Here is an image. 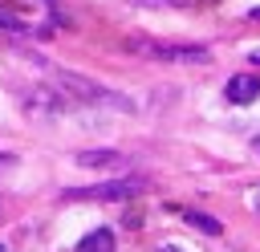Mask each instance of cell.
I'll return each instance as SVG.
<instances>
[{"label":"cell","mask_w":260,"mask_h":252,"mask_svg":"<svg viewBox=\"0 0 260 252\" xmlns=\"http://www.w3.org/2000/svg\"><path fill=\"white\" fill-rule=\"evenodd\" d=\"M138 4H187V0H138Z\"/></svg>","instance_id":"9c48e42d"},{"label":"cell","mask_w":260,"mask_h":252,"mask_svg":"<svg viewBox=\"0 0 260 252\" xmlns=\"http://www.w3.org/2000/svg\"><path fill=\"white\" fill-rule=\"evenodd\" d=\"M77 252H114V232H110V228L89 232V236L77 244Z\"/></svg>","instance_id":"8992f818"},{"label":"cell","mask_w":260,"mask_h":252,"mask_svg":"<svg viewBox=\"0 0 260 252\" xmlns=\"http://www.w3.org/2000/svg\"><path fill=\"white\" fill-rule=\"evenodd\" d=\"M228 102H236V106H248V102H256L260 98V77H252V73H236L232 81H228Z\"/></svg>","instance_id":"277c9868"},{"label":"cell","mask_w":260,"mask_h":252,"mask_svg":"<svg viewBox=\"0 0 260 252\" xmlns=\"http://www.w3.org/2000/svg\"><path fill=\"white\" fill-rule=\"evenodd\" d=\"M8 163H12V159H8V154H0V167H8Z\"/></svg>","instance_id":"8fae6325"},{"label":"cell","mask_w":260,"mask_h":252,"mask_svg":"<svg viewBox=\"0 0 260 252\" xmlns=\"http://www.w3.org/2000/svg\"><path fill=\"white\" fill-rule=\"evenodd\" d=\"M0 28H4V33H24V20H16L8 8H0Z\"/></svg>","instance_id":"ba28073f"},{"label":"cell","mask_w":260,"mask_h":252,"mask_svg":"<svg viewBox=\"0 0 260 252\" xmlns=\"http://www.w3.org/2000/svg\"><path fill=\"white\" fill-rule=\"evenodd\" d=\"M183 219H187L191 228L207 232V236H219V232H223V228H219V219H211V215H203V211H183Z\"/></svg>","instance_id":"52a82bcc"},{"label":"cell","mask_w":260,"mask_h":252,"mask_svg":"<svg viewBox=\"0 0 260 252\" xmlns=\"http://www.w3.org/2000/svg\"><path fill=\"white\" fill-rule=\"evenodd\" d=\"M77 163H81V167H122L126 159H122L118 150H81Z\"/></svg>","instance_id":"5b68a950"},{"label":"cell","mask_w":260,"mask_h":252,"mask_svg":"<svg viewBox=\"0 0 260 252\" xmlns=\"http://www.w3.org/2000/svg\"><path fill=\"white\" fill-rule=\"evenodd\" d=\"M126 49H138L142 57H154V61H187V65H207L211 61V53L203 45H171V41L134 37V41H126Z\"/></svg>","instance_id":"7a4b0ae2"},{"label":"cell","mask_w":260,"mask_h":252,"mask_svg":"<svg viewBox=\"0 0 260 252\" xmlns=\"http://www.w3.org/2000/svg\"><path fill=\"white\" fill-rule=\"evenodd\" d=\"M142 187H146L142 179L118 175V179H106V183H93V187H73V191H65V199H102V203H118V199L138 195Z\"/></svg>","instance_id":"3957f363"},{"label":"cell","mask_w":260,"mask_h":252,"mask_svg":"<svg viewBox=\"0 0 260 252\" xmlns=\"http://www.w3.org/2000/svg\"><path fill=\"white\" fill-rule=\"evenodd\" d=\"M162 252H179V248H162Z\"/></svg>","instance_id":"7c38bea8"},{"label":"cell","mask_w":260,"mask_h":252,"mask_svg":"<svg viewBox=\"0 0 260 252\" xmlns=\"http://www.w3.org/2000/svg\"><path fill=\"white\" fill-rule=\"evenodd\" d=\"M53 81H57L61 93H73V98H81V102H89V106L130 110V98H122V93H114V89H106V85H98V81H89V77H81V73H73V69H53Z\"/></svg>","instance_id":"6da1fadb"},{"label":"cell","mask_w":260,"mask_h":252,"mask_svg":"<svg viewBox=\"0 0 260 252\" xmlns=\"http://www.w3.org/2000/svg\"><path fill=\"white\" fill-rule=\"evenodd\" d=\"M0 252H8V248H4V244H0Z\"/></svg>","instance_id":"4fadbf2b"},{"label":"cell","mask_w":260,"mask_h":252,"mask_svg":"<svg viewBox=\"0 0 260 252\" xmlns=\"http://www.w3.org/2000/svg\"><path fill=\"white\" fill-rule=\"evenodd\" d=\"M248 16H252V20H260V8H252V12H248Z\"/></svg>","instance_id":"30bf717a"}]
</instances>
